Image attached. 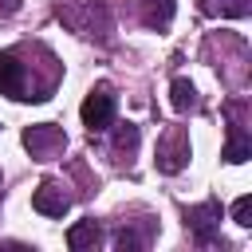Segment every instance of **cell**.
<instances>
[{"label":"cell","mask_w":252,"mask_h":252,"mask_svg":"<svg viewBox=\"0 0 252 252\" xmlns=\"http://www.w3.org/2000/svg\"><path fill=\"white\" fill-rule=\"evenodd\" d=\"M0 94L16 102H43L47 94L32 83L28 63H20V51H0Z\"/></svg>","instance_id":"obj_1"},{"label":"cell","mask_w":252,"mask_h":252,"mask_svg":"<svg viewBox=\"0 0 252 252\" xmlns=\"http://www.w3.org/2000/svg\"><path fill=\"white\" fill-rule=\"evenodd\" d=\"M114 91L106 87V83H98L87 98H83V106H79V114H83V126L91 130V134H98V130H106L110 122H114Z\"/></svg>","instance_id":"obj_2"},{"label":"cell","mask_w":252,"mask_h":252,"mask_svg":"<svg viewBox=\"0 0 252 252\" xmlns=\"http://www.w3.org/2000/svg\"><path fill=\"white\" fill-rule=\"evenodd\" d=\"M24 146L35 161H51L55 154H63L67 146V134L55 126V122H39V126H28L24 130Z\"/></svg>","instance_id":"obj_3"},{"label":"cell","mask_w":252,"mask_h":252,"mask_svg":"<svg viewBox=\"0 0 252 252\" xmlns=\"http://www.w3.org/2000/svg\"><path fill=\"white\" fill-rule=\"evenodd\" d=\"M217 220H220V205L209 201V205H197L185 213V228L193 232L197 244H213L217 240Z\"/></svg>","instance_id":"obj_4"},{"label":"cell","mask_w":252,"mask_h":252,"mask_svg":"<svg viewBox=\"0 0 252 252\" xmlns=\"http://www.w3.org/2000/svg\"><path fill=\"white\" fill-rule=\"evenodd\" d=\"M185 161H189V138H185V130H173L158 146V169L161 173H181Z\"/></svg>","instance_id":"obj_5"},{"label":"cell","mask_w":252,"mask_h":252,"mask_svg":"<svg viewBox=\"0 0 252 252\" xmlns=\"http://www.w3.org/2000/svg\"><path fill=\"white\" fill-rule=\"evenodd\" d=\"M32 209H35L39 217H63V213L71 209V197L63 193L59 181H43V185L32 193Z\"/></svg>","instance_id":"obj_6"},{"label":"cell","mask_w":252,"mask_h":252,"mask_svg":"<svg viewBox=\"0 0 252 252\" xmlns=\"http://www.w3.org/2000/svg\"><path fill=\"white\" fill-rule=\"evenodd\" d=\"M228 165H240V161H248L252 158V138H248V130H244V122H232L228 126V142H224V154H220Z\"/></svg>","instance_id":"obj_7"},{"label":"cell","mask_w":252,"mask_h":252,"mask_svg":"<svg viewBox=\"0 0 252 252\" xmlns=\"http://www.w3.org/2000/svg\"><path fill=\"white\" fill-rule=\"evenodd\" d=\"M138 16H142V24L146 28H169V20H173V0H138Z\"/></svg>","instance_id":"obj_8"},{"label":"cell","mask_w":252,"mask_h":252,"mask_svg":"<svg viewBox=\"0 0 252 252\" xmlns=\"http://www.w3.org/2000/svg\"><path fill=\"white\" fill-rule=\"evenodd\" d=\"M197 8L205 16H220V20H244L252 12V0H197Z\"/></svg>","instance_id":"obj_9"},{"label":"cell","mask_w":252,"mask_h":252,"mask_svg":"<svg viewBox=\"0 0 252 252\" xmlns=\"http://www.w3.org/2000/svg\"><path fill=\"white\" fill-rule=\"evenodd\" d=\"M98 244V224L94 220H79L67 228V248L71 252H83V248H94Z\"/></svg>","instance_id":"obj_10"},{"label":"cell","mask_w":252,"mask_h":252,"mask_svg":"<svg viewBox=\"0 0 252 252\" xmlns=\"http://www.w3.org/2000/svg\"><path fill=\"white\" fill-rule=\"evenodd\" d=\"M169 102H173V110L177 114H185V110H193L197 106V87L189 83V79H173V87H169Z\"/></svg>","instance_id":"obj_11"},{"label":"cell","mask_w":252,"mask_h":252,"mask_svg":"<svg viewBox=\"0 0 252 252\" xmlns=\"http://www.w3.org/2000/svg\"><path fill=\"white\" fill-rule=\"evenodd\" d=\"M134 150H138V126H130V122H126V126H118V130H114V158L122 161V158H130Z\"/></svg>","instance_id":"obj_12"},{"label":"cell","mask_w":252,"mask_h":252,"mask_svg":"<svg viewBox=\"0 0 252 252\" xmlns=\"http://www.w3.org/2000/svg\"><path fill=\"white\" fill-rule=\"evenodd\" d=\"M248 217H252V197L244 193V197H236V201H232V220H236L240 228H248V224H252Z\"/></svg>","instance_id":"obj_13"},{"label":"cell","mask_w":252,"mask_h":252,"mask_svg":"<svg viewBox=\"0 0 252 252\" xmlns=\"http://www.w3.org/2000/svg\"><path fill=\"white\" fill-rule=\"evenodd\" d=\"M114 248H118V252H130V248H138V236H134V232H126V228H122V232H118V236H114Z\"/></svg>","instance_id":"obj_14"},{"label":"cell","mask_w":252,"mask_h":252,"mask_svg":"<svg viewBox=\"0 0 252 252\" xmlns=\"http://www.w3.org/2000/svg\"><path fill=\"white\" fill-rule=\"evenodd\" d=\"M12 12H20V0H0V20L12 16Z\"/></svg>","instance_id":"obj_15"}]
</instances>
